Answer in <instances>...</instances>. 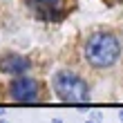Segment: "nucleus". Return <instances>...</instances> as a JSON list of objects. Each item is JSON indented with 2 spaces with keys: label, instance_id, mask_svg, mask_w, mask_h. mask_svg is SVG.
I'll return each mask as SVG.
<instances>
[{
  "label": "nucleus",
  "instance_id": "nucleus-5",
  "mask_svg": "<svg viewBox=\"0 0 123 123\" xmlns=\"http://www.w3.org/2000/svg\"><path fill=\"white\" fill-rule=\"evenodd\" d=\"M27 69H31V61L27 56L7 54V56L0 58V72L2 74H25Z\"/></svg>",
  "mask_w": 123,
  "mask_h": 123
},
{
  "label": "nucleus",
  "instance_id": "nucleus-9",
  "mask_svg": "<svg viewBox=\"0 0 123 123\" xmlns=\"http://www.w3.org/2000/svg\"><path fill=\"white\" fill-rule=\"evenodd\" d=\"M0 123H7V121H0Z\"/></svg>",
  "mask_w": 123,
  "mask_h": 123
},
{
  "label": "nucleus",
  "instance_id": "nucleus-3",
  "mask_svg": "<svg viewBox=\"0 0 123 123\" xmlns=\"http://www.w3.org/2000/svg\"><path fill=\"white\" fill-rule=\"evenodd\" d=\"M27 7L40 23H61L69 13L65 0H27Z\"/></svg>",
  "mask_w": 123,
  "mask_h": 123
},
{
  "label": "nucleus",
  "instance_id": "nucleus-7",
  "mask_svg": "<svg viewBox=\"0 0 123 123\" xmlns=\"http://www.w3.org/2000/svg\"><path fill=\"white\" fill-rule=\"evenodd\" d=\"M52 123H61V119H54V121H52Z\"/></svg>",
  "mask_w": 123,
  "mask_h": 123
},
{
  "label": "nucleus",
  "instance_id": "nucleus-1",
  "mask_svg": "<svg viewBox=\"0 0 123 123\" xmlns=\"http://www.w3.org/2000/svg\"><path fill=\"white\" fill-rule=\"evenodd\" d=\"M121 56V40L110 31H98L92 34L85 43V61L92 67H110L119 61Z\"/></svg>",
  "mask_w": 123,
  "mask_h": 123
},
{
  "label": "nucleus",
  "instance_id": "nucleus-4",
  "mask_svg": "<svg viewBox=\"0 0 123 123\" xmlns=\"http://www.w3.org/2000/svg\"><path fill=\"white\" fill-rule=\"evenodd\" d=\"M38 90H40L38 81H36V78H29V76H18L16 81L11 83V87H9L11 98L18 101V103H36V101L40 98Z\"/></svg>",
  "mask_w": 123,
  "mask_h": 123
},
{
  "label": "nucleus",
  "instance_id": "nucleus-10",
  "mask_svg": "<svg viewBox=\"0 0 123 123\" xmlns=\"http://www.w3.org/2000/svg\"><path fill=\"white\" fill-rule=\"evenodd\" d=\"M90 123H94V121H90Z\"/></svg>",
  "mask_w": 123,
  "mask_h": 123
},
{
  "label": "nucleus",
  "instance_id": "nucleus-6",
  "mask_svg": "<svg viewBox=\"0 0 123 123\" xmlns=\"http://www.w3.org/2000/svg\"><path fill=\"white\" fill-rule=\"evenodd\" d=\"M103 2H105V5H110V7H112V5H121V2H123V0H103Z\"/></svg>",
  "mask_w": 123,
  "mask_h": 123
},
{
  "label": "nucleus",
  "instance_id": "nucleus-8",
  "mask_svg": "<svg viewBox=\"0 0 123 123\" xmlns=\"http://www.w3.org/2000/svg\"><path fill=\"white\" fill-rule=\"evenodd\" d=\"M119 117H121V121H123V110H121V112H119Z\"/></svg>",
  "mask_w": 123,
  "mask_h": 123
},
{
  "label": "nucleus",
  "instance_id": "nucleus-2",
  "mask_svg": "<svg viewBox=\"0 0 123 123\" xmlns=\"http://www.w3.org/2000/svg\"><path fill=\"white\" fill-rule=\"evenodd\" d=\"M52 85H54V92L58 94V98L65 103H87L90 101V90L85 78H81L74 72H67V69L56 72L52 78Z\"/></svg>",
  "mask_w": 123,
  "mask_h": 123
}]
</instances>
